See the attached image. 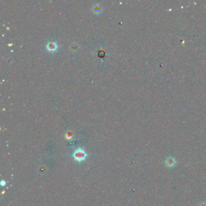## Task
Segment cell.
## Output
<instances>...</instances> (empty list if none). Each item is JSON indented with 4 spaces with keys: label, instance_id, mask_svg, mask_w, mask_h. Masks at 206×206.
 <instances>
[{
    "label": "cell",
    "instance_id": "obj_2",
    "mask_svg": "<svg viewBox=\"0 0 206 206\" xmlns=\"http://www.w3.org/2000/svg\"><path fill=\"white\" fill-rule=\"evenodd\" d=\"M175 163H176L175 160L173 157L168 158L167 160H166V166H168L169 167H173L175 165Z\"/></svg>",
    "mask_w": 206,
    "mask_h": 206
},
{
    "label": "cell",
    "instance_id": "obj_1",
    "mask_svg": "<svg viewBox=\"0 0 206 206\" xmlns=\"http://www.w3.org/2000/svg\"><path fill=\"white\" fill-rule=\"evenodd\" d=\"M86 156H87L86 153L82 149H79L76 150L73 154V157L74 159L78 161H81L85 160V158H86Z\"/></svg>",
    "mask_w": 206,
    "mask_h": 206
}]
</instances>
